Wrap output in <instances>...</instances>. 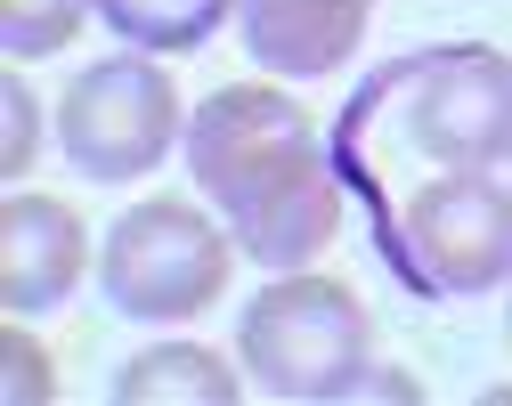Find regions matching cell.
Here are the masks:
<instances>
[{
	"mask_svg": "<svg viewBox=\"0 0 512 406\" xmlns=\"http://www.w3.org/2000/svg\"><path fill=\"white\" fill-rule=\"evenodd\" d=\"M187 179L228 220L236 252L261 260L269 277L309 268L342 228V187L326 171L317 122L277 82H228L187 114Z\"/></svg>",
	"mask_w": 512,
	"mask_h": 406,
	"instance_id": "cell-1",
	"label": "cell"
},
{
	"mask_svg": "<svg viewBox=\"0 0 512 406\" xmlns=\"http://www.w3.org/2000/svg\"><path fill=\"white\" fill-rule=\"evenodd\" d=\"M236 366L261 398L285 406H334L374 366V317L326 268H285L236 309Z\"/></svg>",
	"mask_w": 512,
	"mask_h": 406,
	"instance_id": "cell-2",
	"label": "cell"
},
{
	"mask_svg": "<svg viewBox=\"0 0 512 406\" xmlns=\"http://www.w3.org/2000/svg\"><path fill=\"white\" fill-rule=\"evenodd\" d=\"M236 268V236L187 195H139L98 244V285L122 317L139 325H179L204 317L228 293Z\"/></svg>",
	"mask_w": 512,
	"mask_h": 406,
	"instance_id": "cell-3",
	"label": "cell"
},
{
	"mask_svg": "<svg viewBox=\"0 0 512 406\" xmlns=\"http://www.w3.org/2000/svg\"><path fill=\"white\" fill-rule=\"evenodd\" d=\"M179 139H187V106H179V82L155 49L98 57L57 98V155L98 187L147 179Z\"/></svg>",
	"mask_w": 512,
	"mask_h": 406,
	"instance_id": "cell-4",
	"label": "cell"
},
{
	"mask_svg": "<svg viewBox=\"0 0 512 406\" xmlns=\"http://www.w3.org/2000/svg\"><path fill=\"white\" fill-rule=\"evenodd\" d=\"M407 260L431 293H496L512 285V179L439 171L399 212Z\"/></svg>",
	"mask_w": 512,
	"mask_h": 406,
	"instance_id": "cell-5",
	"label": "cell"
},
{
	"mask_svg": "<svg viewBox=\"0 0 512 406\" xmlns=\"http://www.w3.org/2000/svg\"><path fill=\"white\" fill-rule=\"evenodd\" d=\"M407 139L439 171L512 163V57L488 49V41L431 49L407 82Z\"/></svg>",
	"mask_w": 512,
	"mask_h": 406,
	"instance_id": "cell-6",
	"label": "cell"
},
{
	"mask_svg": "<svg viewBox=\"0 0 512 406\" xmlns=\"http://www.w3.org/2000/svg\"><path fill=\"white\" fill-rule=\"evenodd\" d=\"M90 268V228L66 195L17 187L0 203V309L9 317H41L57 309Z\"/></svg>",
	"mask_w": 512,
	"mask_h": 406,
	"instance_id": "cell-7",
	"label": "cell"
},
{
	"mask_svg": "<svg viewBox=\"0 0 512 406\" xmlns=\"http://www.w3.org/2000/svg\"><path fill=\"white\" fill-rule=\"evenodd\" d=\"M374 0H236L244 49L261 57V74L285 82H326L350 65V49L366 41Z\"/></svg>",
	"mask_w": 512,
	"mask_h": 406,
	"instance_id": "cell-8",
	"label": "cell"
},
{
	"mask_svg": "<svg viewBox=\"0 0 512 406\" xmlns=\"http://www.w3.org/2000/svg\"><path fill=\"white\" fill-rule=\"evenodd\" d=\"M252 374H236L204 342H155L114 374V406H236Z\"/></svg>",
	"mask_w": 512,
	"mask_h": 406,
	"instance_id": "cell-9",
	"label": "cell"
},
{
	"mask_svg": "<svg viewBox=\"0 0 512 406\" xmlns=\"http://www.w3.org/2000/svg\"><path fill=\"white\" fill-rule=\"evenodd\" d=\"M98 17L122 49H155V57H179V49H204L236 0H98Z\"/></svg>",
	"mask_w": 512,
	"mask_h": 406,
	"instance_id": "cell-10",
	"label": "cell"
},
{
	"mask_svg": "<svg viewBox=\"0 0 512 406\" xmlns=\"http://www.w3.org/2000/svg\"><path fill=\"white\" fill-rule=\"evenodd\" d=\"M90 17H98V0H0V49H9V65L57 57L82 41Z\"/></svg>",
	"mask_w": 512,
	"mask_h": 406,
	"instance_id": "cell-11",
	"label": "cell"
},
{
	"mask_svg": "<svg viewBox=\"0 0 512 406\" xmlns=\"http://www.w3.org/2000/svg\"><path fill=\"white\" fill-rule=\"evenodd\" d=\"M41 155V98L25 82V65L0 74V179H25Z\"/></svg>",
	"mask_w": 512,
	"mask_h": 406,
	"instance_id": "cell-12",
	"label": "cell"
},
{
	"mask_svg": "<svg viewBox=\"0 0 512 406\" xmlns=\"http://www.w3.org/2000/svg\"><path fill=\"white\" fill-rule=\"evenodd\" d=\"M0 398H17V406L57 398V366H49V350L33 342L25 317H9V333H0Z\"/></svg>",
	"mask_w": 512,
	"mask_h": 406,
	"instance_id": "cell-13",
	"label": "cell"
},
{
	"mask_svg": "<svg viewBox=\"0 0 512 406\" xmlns=\"http://www.w3.org/2000/svg\"><path fill=\"white\" fill-rule=\"evenodd\" d=\"M504 342H512V309H504Z\"/></svg>",
	"mask_w": 512,
	"mask_h": 406,
	"instance_id": "cell-14",
	"label": "cell"
}]
</instances>
